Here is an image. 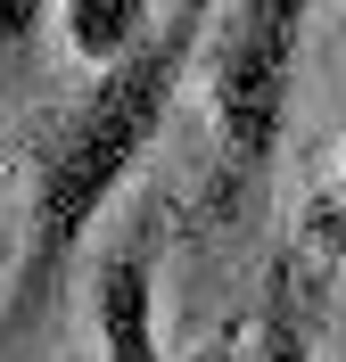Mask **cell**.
<instances>
[{
  "mask_svg": "<svg viewBox=\"0 0 346 362\" xmlns=\"http://www.w3.org/2000/svg\"><path fill=\"white\" fill-rule=\"evenodd\" d=\"M214 0H173L140 25L132 49H115L99 83L74 99L67 115H50V132L33 140V198H25V272H17V305L8 329L50 313V296L67 280L74 247L91 239V223L108 214L115 181L140 165V148L165 132L173 90L190 83L198 49H207Z\"/></svg>",
  "mask_w": 346,
  "mask_h": 362,
  "instance_id": "6da1fadb",
  "label": "cell"
},
{
  "mask_svg": "<svg viewBox=\"0 0 346 362\" xmlns=\"http://www.w3.org/2000/svg\"><path fill=\"white\" fill-rule=\"evenodd\" d=\"M305 17H313V0H231V17L207 25V115H214V140H223L214 214L248 206L280 157Z\"/></svg>",
  "mask_w": 346,
  "mask_h": 362,
  "instance_id": "7a4b0ae2",
  "label": "cell"
},
{
  "mask_svg": "<svg viewBox=\"0 0 346 362\" xmlns=\"http://www.w3.org/2000/svg\"><path fill=\"white\" fill-rule=\"evenodd\" d=\"M91 313H99V346H108V362H165L157 354V230H149V223L99 264Z\"/></svg>",
  "mask_w": 346,
  "mask_h": 362,
  "instance_id": "3957f363",
  "label": "cell"
},
{
  "mask_svg": "<svg viewBox=\"0 0 346 362\" xmlns=\"http://www.w3.org/2000/svg\"><path fill=\"white\" fill-rule=\"evenodd\" d=\"M140 25H149V0H67V42L91 66H108L115 49H132Z\"/></svg>",
  "mask_w": 346,
  "mask_h": 362,
  "instance_id": "277c9868",
  "label": "cell"
},
{
  "mask_svg": "<svg viewBox=\"0 0 346 362\" xmlns=\"http://www.w3.org/2000/svg\"><path fill=\"white\" fill-rule=\"evenodd\" d=\"M255 362H313L305 296L289 288V255H280V272H272V296H264V321H255Z\"/></svg>",
  "mask_w": 346,
  "mask_h": 362,
  "instance_id": "5b68a950",
  "label": "cell"
},
{
  "mask_svg": "<svg viewBox=\"0 0 346 362\" xmlns=\"http://www.w3.org/2000/svg\"><path fill=\"white\" fill-rule=\"evenodd\" d=\"M33 33H42V0H0V58L33 49Z\"/></svg>",
  "mask_w": 346,
  "mask_h": 362,
  "instance_id": "8992f818",
  "label": "cell"
},
{
  "mask_svg": "<svg viewBox=\"0 0 346 362\" xmlns=\"http://www.w3.org/2000/svg\"><path fill=\"white\" fill-rule=\"evenodd\" d=\"M207 362H231V354H207Z\"/></svg>",
  "mask_w": 346,
  "mask_h": 362,
  "instance_id": "52a82bcc",
  "label": "cell"
}]
</instances>
